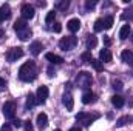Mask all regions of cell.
<instances>
[{
    "label": "cell",
    "instance_id": "obj_2",
    "mask_svg": "<svg viewBox=\"0 0 133 131\" xmlns=\"http://www.w3.org/2000/svg\"><path fill=\"white\" fill-rule=\"evenodd\" d=\"M91 83H93V76L88 72V71H81L77 76H76V80H74V85L77 86V88H81V90H90V86H91Z\"/></svg>",
    "mask_w": 133,
    "mask_h": 131
},
{
    "label": "cell",
    "instance_id": "obj_28",
    "mask_svg": "<svg viewBox=\"0 0 133 131\" xmlns=\"http://www.w3.org/2000/svg\"><path fill=\"white\" fill-rule=\"evenodd\" d=\"M111 88H113L115 91H121V90L124 88V85H122V82H121V80H118V79H115V80L111 82Z\"/></svg>",
    "mask_w": 133,
    "mask_h": 131
},
{
    "label": "cell",
    "instance_id": "obj_12",
    "mask_svg": "<svg viewBox=\"0 0 133 131\" xmlns=\"http://www.w3.org/2000/svg\"><path fill=\"white\" fill-rule=\"evenodd\" d=\"M121 59H122V62H124V63L133 66V53L130 51V49H124V51H122V54H121Z\"/></svg>",
    "mask_w": 133,
    "mask_h": 131
},
{
    "label": "cell",
    "instance_id": "obj_26",
    "mask_svg": "<svg viewBox=\"0 0 133 131\" xmlns=\"http://www.w3.org/2000/svg\"><path fill=\"white\" fill-rule=\"evenodd\" d=\"M104 20V30H110L111 26H113V17L111 16H107L105 19H102Z\"/></svg>",
    "mask_w": 133,
    "mask_h": 131
},
{
    "label": "cell",
    "instance_id": "obj_5",
    "mask_svg": "<svg viewBox=\"0 0 133 131\" xmlns=\"http://www.w3.org/2000/svg\"><path fill=\"white\" fill-rule=\"evenodd\" d=\"M2 110H3V116H5L6 119H14V116H16V110H17L16 102H12V100L5 102Z\"/></svg>",
    "mask_w": 133,
    "mask_h": 131
},
{
    "label": "cell",
    "instance_id": "obj_4",
    "mask_svg": "<svg viewBox=\"0 0 133 131\" xmlns=\"http://www.w3.org/2000/svg\"><path fill=\"white\" fill-rule=\"evenodd\" d=\"M76 45H77V37H74V35L62 37L61 42H59V46H61V49H64V51H70V49H73Z\"/></svg>",
    "mask_w": 133,
    "mask_h": 131
},
{
    "label": "cell",
    "instance_id": "obj_32",
    "mask_svg": "<svg viewBox=\"0 0 133 131\" xmlns=\"http://www.w3.org/2000/svg\"><path fill=\"white\" fill-rule=\"evenodd\" d=\"M81 59H82V62H85V63H90L93 57H91V53H90V51H87V53H84V54L81 56Z\"/></svg>",
    "mask_w": 133,
    "mask_h": 131
},
{
    "label": "cell",
    "instance_id": "obj_11",
    "mask_svg": "<svg viewBox=\"0 0 133 131\" xmlns=\"http://www.w3.org/2000/svg\"><path fill=\"white\" fill-rule=\"evenodd\" d=\"M36 123H37V127H39L40 130L46 128V125H48V116H46L45 113L37 114V120H36Z\"/></svg>",
    "mask_w": 133,
    "mask_h": 131
},
{
    "label": "cell",
    "instance_id": "obj_15",
    "mask_svg": "<svg viewBox=\"0 0 133 131\" xmlns=\"http://www.w3.org/2000/svg\"><path fill=\"white\" fill-rule=\"evenodd\" d=\"M45 57H46V60H48V62H51V63H54V65H61V63L64 62V59H62L61 56L53 54V53H46V54H45Z\"/></svg>",
    "mask_w": 133,
    "mask_h": 131
},
{
    "label": "cell",
    "instance_id": "obj_20",
    "mask_svg": "<svg viewBox=\"0 0 133 131\" xmlns=\"http://www.w3.org/2000/svg\"><path fill=\"white\" fill-rule=\"evenodd\" d=\"M96 45H98L96 35H93V34L87 35V48H88V49H93V48H96Z\"/></svg>",
    "mask_w": 133,
    "mask_h": 131
},
{
    "label": "cell",
    "instance_id": "obj_19",
    "mask_svg": "<svg viewBox=\"0 0 133 131\" xmlns=\"http://www.w3.org/2000/svg\"><path fill=\"white\" fill-rule=\"evenodd\" d=\"M28 26H26V20H23V19H20V20H16V23H14V30H16V33H20V31H23V30H26Z\"/></svg>",
    "mask_w": 133,
    "mask_h": 131
},
{
    "label": "cell",
    "instance_id": "obj_35",
    "mask_svg": "<svg viewBox=\"0 0 133 131\" xmlns=\"http://www.w3.org/2000/svg\"><path fill=\"white\" fill-rule=\"evenodd\" d=\"M53 30H54V33H61V31H62V25H61L59 22H56V23L53 25Z\"/></svg>",
    "mask_w": 133,
    "mask_h": 131
},
{
    "label": "cell",
    "instance_id": "obj_41",
    "mask_svg": "<svg viewBox=\"0 0 133 131\" xmlns=\"http://www.w3.org/2000/svg\"><path fill=\"white\" fill-rule=\"evenodd\" d=\"M2 37H5V30L0 28V39H2Z\"/></svg>",
    "mask_w": 133,
    "mask_h": 131
},
{
    "label": "cell",
    "instance_id": "obj_18",
    "mask_svg": "<svg viewBox=\"0 0 133 131\" xmlns=\"http://www.w3.org/2000/svg\"><path fill=\"white\" fill-rule=\"evenodd\" d=\"M132 33V28H130V25L127 23V25H122V28H121V31H119V39L121 40H125L129 35Z\"/></svg>",
    "mask_w": 133,
    "mask_h": 131
},
{
    "label": "cell",
    "instance_id": "obj_3",
    "mask_svg": "<svg viewBox=\"0 0 133 131\" xmlns=\"http://www.w3.org/2000/svg\"><path fill=\"white\" fill-rule=\"evenodd\" d=\"M96 119H99V114H88V113H84V111L76 114V120L79 123H82L84 127H90Z\"/></svg>",
    "mask_w": 133,
    "mask_h": 131
},
{
    "label": "cell",
    "instance_id": "obj_9",
    "mask_svg": "<svg viewBox=\"0 0 133 131\" xmlns=\"http://www.w3.org/2000/svg\"><path fill=\"white\" fill-rule=\"evenodd\" d=\"M99 59H101V62L102 63H110L111 60H113V54H111V51L110 49H101V53H99Z\"/></svg>",
    "mask_w": 133,
    "mask_h": 131
},
{
    "label": "cell",
    "instance_id": "obj_16",
    "mask_svg": "<svg viewBox=\"0 0 133 131\" xmlns=\"http://www.w3.org/2000/svg\"><path fill=\"white\" fill-rule=\"evenodd\" d=\"M93 102H96V94H93L91 91H85L82 94V103L88 105V103H93Z\"/></svg>",
    "mask_w": 133,
    "mask_h": 131
},
{
    "label": "cell",
    "instance_id": "obj_37",
    "mask_svg": "<svg viewBox=\"0 0 133 131\" xmlns=\"http://www.w3.org/2000/svg\"><path fill=\"white\" fill-rule=\"evenodd\" d=\"M12 125H14V127H16V128H19V127H22V125H23V123H22V122H20V120H19V119H16V120H14V122H12Z\"/></svg>",
    "mask_w": 133,
    "mask_h": 131
},
{
    "label": "cell",
    "instance_id": "obj_31",
    "mask_svg": "<svg viewBox=\"0 0 133 131\" xmlns=\"http://www.w3.org/2000/svg\"><path fill=\"white\" fill-rule=\"evenodd\" d=\"M54 19H56V12H54V11H50V12L46 14V17H45V22H46V23H53Z\"/></svg>",
    "mask_w": 133,
    "mask_h": 131
},
{
    "label": "cell",
    "instance_id": "obj_6",
    "mask_svg": "<svg viewBox=\"0 0 133 131\" xmlns=\"http://www.w3.org/2000/svg\"><path fill=\"white\" fill-rule=\"evenodd\" d=\"M20 57H23V48L17 46V48H11L6 53V60L8 62H17Z\"/></svg>",
    "mask_w": 133,
    "mask_h": 131
},
{
    "label": "cell",
    "instance_id": "obj_43",
    "mask_svg": "<svg viewBox=\"0 0 133 131\" xmlns=\"http://www.w3.org/2000/svg\"><path fill=\"white\" fill-rule=\"evenodd\" d=\"M54 131H62V130H59V128H57V130H54Z\"/></svg>",
    "mask_w": 133,
    "mask_h": 131
},
{
    "label": "cell",
    "instance_id": "obj_8",
    "mask_svg": "<svg viewBox=\"0 0 133 131\" xmlns=\"http://www.w3.org/2000/svg\"><path fill=\"white\" fill-rule=\"evenodd\" d=\"M34 14H36V9H34L33 5L25 3V5L22 6V17H23V20H30V19H33Z\"/></svg>",
    "mask_w": 133,
    "mask_h": 131
},
{
    "label": "cell",
    "instance_id": "obj_39",
    "mask_svg": "<svg viewBox=\"0 0 133 131\" xmlns=\"http://www.w3.org/2000/svg\"><path fill=\"white\" fill-rule=\"evenodd\" d=\"M70 131H82V130H81V127H73V128H70Z\"/></svg>",
    "mask_w": 133,
    "mask_h": 131
},
{
    "label": "cell",
    "instance_id": "obj_44",
    "mask_svg": "<svg viewBox=\"0 0 133 131\" xmlns=\"http://www.w3.org/2000/svg\"><path fill=\"white\" fill-rule=\"evenodd\" d=\"M132 42H133V35H132Z\"/></svg>",
    "mask_w": 133,
    "mask_h": 131
},
{
    "label": "cell",
    "instance_id": "obj_24",
    "mask_svg": "<svg viewBox=\"0 0 133 131\" xmlns=\"http://www.w3.org/2000/svg\"><path fill=\"white\" fill-rule=\"evenodd\" d=\"M90 65L93 66L98 72H101L102 69H104V66H102V62L101 60H96V59H91V62H90Z\"/></svg>",
    "mask_w": 133,
    "mask_h": 131
},
{
    "label": "cell",
    "instance_id": "obj_7",
    "mask_svg": "<svg viewBox=\"0 0 133 131\" xmlns=\"http://www.w3.org/2000/svg\"><path fill=\"white\" fill-rule=\"evenodd\" d=\"M48 94H50V90L48 86L42 85L37 88V93H36V97H37V103H45V100L48 99Z\"/></svg>",
    "mask_w": 133,
    "mask_h": 131
},
{
    "label": "cell",
    "instance_id": "obj_17",
    "mask_svg": "<svg viewBox=\"0 0 133 131\" xmlns=\"http://www.w3.org/2000/svg\"><path fill=\"white\" fill-rule=\"evenodd\" d=\"M42 49H43V45L40 42H33L30 45V51H31V54H34V56H39Z\"/></svg>",
    "mask_w": 133,
    "mask_h": 131
},
{
    "label": "cell",
    "instance_id": "obj_30",
    "mask_svg": "<svg viewBox=\"0 0 133 131\" xmlns=\"http://www.w3.org/2000/svg\"><path fill=\"white\" fill-rule=\"evenodd\" d=\"M102 30H104V20H102V19H98V20L95 22V31H96V33H101Z\"/></svg>",
    "mask_w": 133,
    "mask_h": 131
},
{
    "label": "cell",
    "instance_id": "obj_36",
    "mask_svg": "<svg viewBox=\"0 0 133 131\" xmlns=\"http://www.w3.org/2000/svg\"><path fill=\"white\" fill-rule=\"evenodd\" d=\"M104 43H105L107 46H110V45H111V39H110L108 35H104Z\"/></svg>",
    "mask_w": 133,
    "mask_h": 131
},
{
    "label": "cell",
    "instance_id": "obj_34",
    "mask_svg": "<svg viewBox=\"0 0 133 131\" xmlns=\"http://www.w3.org/2000/svg\"><path fill=\"white\" fill-rule=\"evenodd\" d=\"M23 127H25V131H33V122L26 120V122H23Z\"/></svg>",
    "mask_w": 133,
    "mask_h": 131
},
{
    "label": "cell",
    "instance_id": "obj_13",
    "mask_svg": "<svg viewBox=\"0 0 133 131\" xmlns=\"http://www.w3.org/2000/svg\"><path fill=\"white\" fill-rule=\"evenodd\" d=\"M66 28H68L71 33H77L79 28H81V20H79V19H71V20H68Z\"/></svg>",
    "mask_w": 133,
    "mask_h": 131
},
{
    "label": "cell",
    "instance_id": "obj_21",
    "mask_svg": "<svg viewBox=\"0 0 133 131\" xmlns=\"http://www.w3.org/2000/svg\"><path fill=\"white\" fill-rule=\"evenodd\" d=\"M111 103H113V106H116V108H122V106H124V99L121 97V96H118V94H115V96L111 97Z\"/></svg>",
    "mask_w": 133,
    "mask_h": 131
},
{
    "label": "cell",
    "instance_id": "obj_1",
    "mask_svg": "<svg viewBox=\"0 0 133 131\" xmlns=\"http://www.w3.org/2000/svg\"><path fill=\"white\" fill-rule=\"evenodd\" d=\"M19 77L23 82H33V80H36V77H37V66H36V63H34L33 60L25 62L23 65L20 66Z\"/></svg>",
    "mask_w": 133,
    "mask_h": 131
},
{
    "label": "cell",
    "instance_id": "obj_40",
    "mask_svg": "<svg viewBox=\"0 0 133 131\" xmlns=\"http://www.w3.org/2000/svg\"><path fill=\"white\" fill-rule=\"evenodd\" d=\"M5 85H6V82H5V79H2V77H0V86H5Z\"/></svg>",
    "mask_w": 133,
    "mask_h": 131
},
{
    "label": "cell",
    "instance_id": "obj_27",
    "mask_svg": "<svg viewBox=\"0 0 133 131\" xmlns=\"http://www.w3.org/2000/svg\"><path fill=\"white\" fill-rule=\"evenodd\" d=\"M132 119H130V116H124V117H119L118 120H116V127H124L125 123H129Z\"/></svg>",
    "mask_w": 133,
    "mask_h": 131
},
{
    "label": "cell",
    "instance_id": "obj_22",
    "mask_svg": "<svg viewBox=\"0 0 133 131\" xmlns=\"http://www.w3.org/2000/svg\"><path fill=\"white\" fill-rule=\"evenodd\" d=\"M17 37H19L20 40H28V39L31 37V30H30V28H26V30H23V31L17 33Z\"/></svg>",
    "mask_w": 133,
    "mask_h": 131
},
{
    "label": "cell",
    "instance_id": "obj_33",
    "mask_svg": "<svg viewBox=\"0 0 133 131\" xmlns=\"http://www.w3.org/2000/svg\"><path fill=\"white\" fill-rule=\"evenodd\" d=\"M96 3H98L96 0H87V2H85V8H87V9H91V8L96 6Z\"/></svg>",
    "mask_w": 133,
    "mask_h": 131
},
{
    "label": "cell",
    "instance_id": "obj_14",
    "mask_svg": "<svg viewBox=\"0 0 133 131\" xmlns=\"http://www.w3.org/2000/svg\"><path fill=\"white\" fill-rule=\"evenodd\" d=\"M62 102H64V105L66 106V110H68V111H71V110H73L74 102H73V96H71V93H65V94L62 96Z\"/></svg>",
    "mask_w": 133,
    "mask_h": 131
},
{
    "label": "cell",
    "instance_id": "obj_29",
    "mask_svg": "<svg viewBox=\"0 0 133 131\" xmlns=\"http://www.w3.org/2000/svg\"><path fill=\"white\" fill-rule=\"evenodd\" d=\"M121 19L122 20H133V8H130V9H127V11H124V14L121 16Z\"/></svg>",
    "mask_w": 133,
    "mask_h": 131
},
{
    "label": "cell",
    "instance_id": "obj_42",
    "mask_svg": "<svg viewBox=\"0 0 133 131\" xmlns=\"http://www.w3.org/2000/svg\"><path fill=\"white\" fill-rule=\"evenodd\" d=\"M37 5H39V6H42V8H43V6H45V5H46V2H39V3H37Z\"/></svg>",
    "mask_w": 133,
    "mask_h": 131
},
{
    "label": "cell",
    "instance_id": "obj_38",
    "mask_svg": "<svg viewBox=\"0 0 133 131\" xmlns=\"http://www.w3.org/2000/svg\"><path fill=\"white\" fill-rule=\"evenodd\" d=\"M0 131H11V125H9V123H5V125L2 127V130H0Z\"/></svg>",
    "mask_w": 133,
    "mask_h": 131
},
{
    "label": "cell",
    "instance_id": "obj_25",
    "mask_svg": "<svg viewBox=\"0 0 133 131\" xmlns=\"http://www.w3.org/2000/svg\"><path fill=\"white\" fill-rule=\"evenodd\" d=\"M36 96H34V94H30V96H28V97H26V108H28V110H30V108H33L34 105H36V103H37V100H36Z\"/></svg>",
    "mask_w": 133,
    "mask_h": 131
},
{
    "label": "cell",
    "instance_id": "obj_23",
    "mask_svg": "<svg viewBox=\"0 0 133 131\" xmlns=\"http://www.w3.org/2000/svg\"><path fill=\"white\" fill-rule=\"evenodd\" d=\"M70 6V2L68 0H62V2H57L56 3V9H61V11H66Z\"/></svg>",
    "mask_w": 133,
    "mask_h": 131
},
{
    "label": "cell",
    "instance_id": "obj_10",
    "mask_svg": "<svg viewBox=\"0 0 133 131\" xmlns=\"http://www.w3.org/2000/svg\"><path fill=\"white\" fill-rule=\"evenodd\" d=\"M9 17H11V8H9V5H2L0 6V23L5 22V20H8Z\"/></svg>",
    "mask_w": 133,
    "mask_h": 131
}]
</instances>
